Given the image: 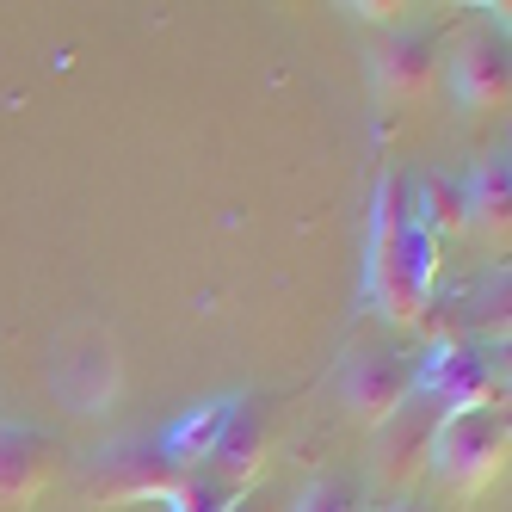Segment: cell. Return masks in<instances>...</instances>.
I'll return each instance as SVG.
<instances>
[{
  "mask_svg": "<svg viewBox=\"0 0 512 512\" xmlns=\"http://www.w3.org/2000/svg\"><path fill=\"white\" fill-rule=\"evenodd\" d=\"M432 278H438V235L408 210V192L389 179L377 198V241H371V290L383 315L401 327L426 321Z\"/></svg>",
  "mask_w": 512,
  "mask_h": 512,
  "instance_id": "6da1fadb",
  "label": "cell"
},
{
  "mask_svg": "<svg viewBox=\"0 0 512 512\" xmlns=\"http://www.w3.org/2000/svg\"><path fill=\"white\" fill-rule=\"evenodd\" d=\"M506 451H512L506 408H469V414L438 420L426 469L438 475V488H445L451 500H475L506 469Z\"/></svg>",
  "mask_w": 512,
  "mask_h": 512,
  "instance_id": "7a4b0ae2",
  "label": "cell"
},
{
  "mask_svg": "<svg viewBox=\"0 0 512 512\" xmlns=\"http://www.w3.org/2000/svg\"><path fill=\"white\" fill-rule=\"evenodd\" d=\"M414 389H426L445 414L500 408V364H494V352H482V346L445 340V346H438L420 371H414Z\"/></svg>",
  "mask_w": 512,
  "mask_h": 512,
  "instance_id": "3957f363",
  "label": "cell"
},
{
  "mask_svg": "<svg viewBox=\"0 0 512 512\" xmlns=\"http://www.w3.org/2000/svg\"><path fill=\"white\" fill-rule=\"evenodd\" d=\"M186 463H179L167 445H155V438H142V445H124L105 457V469H93V494L105 500H173L179 488H186Z\"/></svg>",
  "mask_w": 512,
  "mask_h": 512,
  "instance_id": "277c9868",
  "label": "cell"
},
{
  "mask_svg": "<svg viewBox=\"0 0 512 512\" xmlns=\"http://www.w3.org/2000/svg\"><path fill=\"white\" fill-rule=\"evenodd\" d=\"M438 420H445V408H438L426 389H414V395H408V401H401V408L377 426V475H383L389 488H408L414 475L426 469Z\"/></svg>",
  "mask_w": 512,
  "mask_h": 512,
  "instance_id": "5b68a950",
  "label": "cell"
},
{
  "mask_svg": "<svg viewBox=\"0 0 512 512\" xmlns=\"http://www.w3.org/2000/svg\"><path fill=\"white\" fill-rule=\"evenodd\" d=\"M266 445H272V414L260 408V401H235L229 420H223V432H216V445H210V457L198 469L216 475L223 488L247 494L253 475H260V463H266Z\"/></svg>",
  "mask_w": 512,
  "mask_h": 512,
  "instance_id": "8992f818",
  "label": "cell"
},
{
  "mask_svg": "<svg viewBox=\"0 0 512 512\" xmlns=\"http://www.w3.org/2000/svg\"><path fill=\"white\" fill-rule=\"evenodd\" d=\"M408 395H414V364L401 352H358L346 364V408L364 426H383Z\"/></svg>",
  "mask_w": 512,
  "mask_h": 512,
  "instance_id": "52a82bcc",
  "label": "cell"
},
{
  "mask_svg": "<svg viewBox=\"0 0 512 512\" xmlns=\"http://www.w3.org/2000/svg\"><path fill=\"white\" fill-rule=\"evenodd\" d=\"M56 475V445L38 426H0V506H31Z\"/></svg>",
  "mask_w": 512,
  "mask_h": 512,
  "instance_id": "ba28073f",
  "label": "cell"
},
{
  "mask_svg": "<svg viewBox=\"0 0 512 512\" xmlns=\"http://www.w3.org/2000/svg\"><path fill=\"white\" fill-rule=\"evenodd\" d=\"M377 81L389 99H426L438 87V38L432 31H395L377 44Z\"/></svg>",
  "mask_w": 512,
  "mask_h": 512,
  "instance_id": "9c48e42d",
  "label": "cell"
},
{
  "mask_svg": "<svg viewBox=\"0 0 512 512\" xmlns=\"http://www.w3.org/2000/svg\"><path fill=\"white\" fill-rule=\"evenodd\" d=\"M457 93L475 112H506L512 99V62H506V38L500 31H475L457 56Z\"/></svg>",
  "mask_w": 512,
  "mask_h": 512,
  "instance_id": "30bf717a",
  "label": "cell"
},
{
  "mask_svg": "<svg viewBox=\"0 0 512 512\" xmlns=\"http://www.w3.org/2000/svg\"><path fill=\"white\" fill-rule=\"evenodd\" d=\"M463 210H469V223L482 229L488 241H506V223H512V216H506V210H512V173H506V155L475 161Z\"/></svg>",
  "mask_w": 512,
  "mask_h": 512,
  "instance_id": "8fae6325",
  "label": "cell"
},
{
  "mask_svg": "<svg viewBox=\"0 0 512 512\" xmlns=\"http://www.w3.org/2000/svg\"><path fill=\"white\" fill-rule=\"evenodd\" d=\"M229 408H235V401H210V408H198L192 420H179L167 438H161V445L179 457V463H186V469H198L204 457H210V445H216V432H223V420H229Z\"/></svg>",
  "mask_w": 512,
  "mask_h": 512,
  "instance_id": "7c38bea8",
  "label": "cell"
},
{
  "mask_svg": "<svg viewBox=\"0 0 512 512\" xmlns=\"http://www.w3.org/2000/svg\"><path fill=\"white\" fill-rule=\"evenodd\" d=\"M235 488H223L216 475H204V469H192L186 475V488L173 494V512H235Z\"/></svg>",
  "mask_w": 512,
  "mask_h": 512,
  "instance_id": "4fadbf2b",
  "label": "cell"
},
{
  "mask_svg": "<svg viewBox=\"0 0 512 512\" xmlns=\"http://www.w3.org/2000/svg\"><path fill=\"white\" fill-rule=\"evenodd\" d=\"M290 512H364V494L352 482H315V488H303V500Z\"/></svg>",
  "mask_w": 512,
  "mask_h": 512,
  "instance_id": "5bb4252c",
  "label": "cell"
},
{
  "mask_svg": "<svg viewBox=\"0 0 512 512\" xmlns=\"http://www.w3.org/2000/svg\"><path fill=\"white\" fill-rule=\"evenodd\" d=\"M377 512H438V506H426V500H414V494H395V500L377 506Z\"/></svg>",
  "mask_w": 512,
  "mask_h": 512,
  "instance_id": "9a60e30c",
  "label": "cell"
},
{
  "mask_svg": "<svg viewBox=\"0 0 512 512\" xmlns=\"http://www.w3.org/2000/svg\"><path fill=\"white\" fill-rule=\"evenodd\" d=\"M235 512H266V506H253V500H235Z\"/></svg>",
  "mask_w": 512,
  "mask_h": 512,
  "instance_id": "2e32d148",
  "label": "cell"
}]
</instances>
